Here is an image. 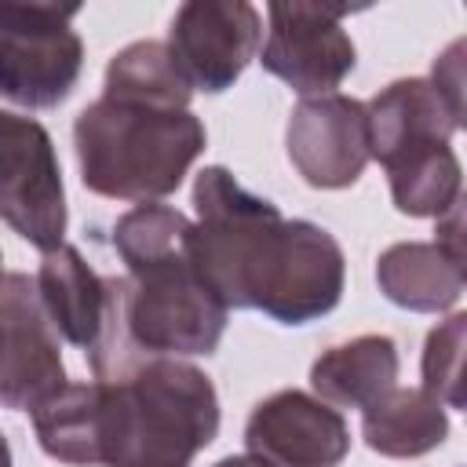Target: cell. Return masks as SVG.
Returning a JSON list of instances; mask_svg holds the SVG:
<instances>
[{
	"label": "cell",
	"mask_w": 467,
	"mask_h": 467,
	"mask_svg": "<svg viewBox=\"0 0 467 467\" xmlns=\"http://www.w3.org/2000/svg\"><path fill=\"white\" fill-rule=\"evenodd\" d=\"M215 434V383L190 361L146 358L102 379L99 467H190Z\"/></svg>",
	"instance_id": "cell-1"
},
{
	"label": "cell",
	"mask_w": 467,
	"mask_h": 467,
	"mask_svg": "<svg viewBox=\"0 0 467 467\" xmlns=\"http://www.w3.org/2000/svg\"><path fill=\"white\" fill-rule=\"evenodd\" d=\"M208 131L197 113L120 102L99 95L73 120L80 182L109 201H161L175 193L204 153Z\"/></svg>",
	"instance_id": "cell-2"
},
{
	"label": "cell",
	"mask_w": 467,
	"mask_h": 467,
	"mask_svg": "<svg viewBox=\"0 0 467 467\" xmlns=\"http://www.w3.org/2000/svg\"><path fill=\"white\" fill-rule=\"evenodd\" d=\"M230 310L197 277L186 248L120 277V332L131 361L215 354Z\"/></svg>",
	"instance_id": "cell-3"
},
{
	"label": "cell",
	"mask_w": 467,
	"mask_h": 467,
	"mask_svg": "<svg viewBox=\"0 0 467 467\" xmlns=\"http://www.w3.org/2000/svg\"><path fill=\"white\" fill-rule=\"evenodd\" d=\"M343 285L339 241L310 219H277L252 255L244 310H263L277 325H310L339 306Z\"/></svg>",
	"instance_id": "cell-4"
},
{
	"label": "cell",
	"mask_w": 467,
	"mask_h": 467,
	"mask_svg": "<svg viewBox=\"0 0 467 467\" xmlns=\"http://www.w3.org/2000/svg\"><path fill=\"white\" fill-rule=\"evenodd\" d=\"M77 7L0 0V99L26 109L62 106L84 69Z\"/></svg>",
	"instance_id": "cell-5"
},
{
	"label": "cell",
	"mask_w": 467,
	"mask_h": 467,
	"mask_svg": "<svg viewBox=\"0 0 467 467\" xmlns=\"http://www.w3.org/2000/svg\"><path fill=\"white\" fill-rule=\"evenodd\" d=\"M0 219L33 248L66 244V186L55 142L33 117L0 109Z\"/></svg>",
	"instance_id": "cell-6"
},
{
	"label": "cell",
	"mask_w": 467,
	"mask_h": 467,
	"mask_svg": "<svg viewBox=\"0 0 467 467\" xmlns=\"http://www.w3.org/2000/svg\"><path fill=\"white\" fill-rule=\"evenodd\" d=\"M69 383L58 332L51 328L29 274L0 277V409L33 412Z\"/></svg>",
	"instance_id": "cell-7"
},
{
	"label": "cell",
	"mask_w": 467,
	"mask_h": 467,
	"mask_svg": "<svg viewBox=\"0 0 467 467\" xmlns=\"http://www.w3.org/2000/svg\"><path fill=\"white\" fill-rule=\"evenodd\" d=\"M263 15L248 0H186L168 26V55L193 91L219 95L234 88L255 58Z\"/></svg>",
	"instance_id": "cell-8"
},
{
	"label": "cell",
	"mask_w": 467,
	"mask_h": 467,
	"mask_svg": "<svg viewBox=\"0 0 467 467\" xmlns=\"http://www.w3.org/2000/svg\"><path fill=\"white\" fill-rule=\"evenodd\" d=\"M266 40L259 62L270 77L285 80L303 99L336 91L354 62V40L343 29L339 7L321 4H270L266 7Z\"/></svg>",
	"instance_id": "cell-9"
},
{
	"label": "cell",
	"mask_w": 467,
	"mask_h": 467,
	"mask_svg": "<svg viewBox=\"0 0 467 467\" xmlns=\"http://www.w3.org/2000/svg\"><path fill=\"white\" fill-rule=\"evenodd\" d=\"M285 150L299 179L314 190H347L361 179L368 157L365 102L328 91L299 99L285 124Z\"/></svg>",
	"instance_id": "cell-10"
},
{
	"label": "cell",
	"mask_w": 467,
	"mask_h": 467,
	"mask_svg": "<svg viewBox=\"0 0 467 467\" xmlns=\"http://www.w3.org/2000/svg\"><path fill=\"white\" fill-rule=\"evenodd\" d=\"M244 445L274 467H339L350 452V427L328 401L306 390H277L252 409Z\"/></svg>",
	"instance_id": "cell-11"
},
{
	"label": "cell",
	"mask_w": 467,
	"mask_h": 467,
	"mask_svg": "<svg viewBox=\"0 0 467 467\" xmlns=\"http://www.w3.org/2000/svg\"><path fill=\"white\" fill-rule=\"evenodd\" d=\"M33 281L40 306L51 328L58 332V339L91 354L109 321V303H113L109 277H99L73 244H58L44 252Z\"/></svg>",
	"instance_id": "cell-12"
},
{
	"label": "cell",
	"mask_w": 467,
	"mask_h": 467,
	"mask_svg": "<svg viewBox=\"0 0 467 467\" xmlns=\"http://www.w3.org/2000/svg\"><path fill=\"white\" fill-rule=\"evenodd\" d=\"M368 120V157L390 164L394 157L420 150L427 142H449L463 120L445 106L427 77H401L365 102Z\"/></svg>",
	"instance_id": "cell-13"
},
{
	"label": "cell",
	"mask_w": 467,
	"mask_h": 467,
	"mask_svg": "<svg viewBox=\"0 0 467 467\" xmlns=\"http://www.w3.org/2000/svg\"><path fill=\"white\" fill-rule=\"evenodd\" d=\"M376 285L401 310L441 314L463 296V259L438 241H398L379 252Z\"/></svg>",
	"instance_id": "cell-14"
},
{
	"label": "cell",
	"mask_w": 467,
	"mask_h": 467,
	"mask_svg": "<svg viewBox=\"0 0 467 467\" xmlns=\"http://www.w3.org/2000/svg\"><path fill=\"white\" fill-rule=\"evenodd\" d=\"M398 343L383 332L354 336L339 347H328L310 365V387L321 401L339 409H365L376 398H383L390 387H398Z\"/></svg>",
	"instance_id": "cell-15"
},
{
	"label": "cell",
	"mask_w": 467,
	"mask_h": 467,
	"mask_svg": "<svg viewBox=\"0 0 467 467\" xmlns=\"http://www.w3.org/2000/svg\"><path fill=\"white\" fill-rule=\"evenodd\" d=\"M361 438L379 456L412 460L449 438V416L445 405L423 387H390L361 409Z\"/></svg>",
	"instance_id": "cell-16"
},
{
	"label": "cell",
	"mask_w": 467,
	"mask_h": 467,
	"mask_svg": "<svg viewBox=\"0 0 467 467\" xmlns=\"http://www.w3.org/2000/svg\"><path fill=\"white\" fill-rule=\"evenodd\" d=\"M383 168L390 182V201L401 215L441 219L452 204L463 201V171L449 142H427L420 150L394 157Z\"/></svg>",
	"instance_id": "cell-17"
},
{
	"label": "cell",
	"mask_w": 467,
	"mask_h": 467,
	"mask_svg": "<svg viewBox=\"0 0 467 467\" xmlns=\"http://www.w3.org/2000/svg\"><path fill=\"white\" fill-rule=\"evenodd\" d=\"M99 401L102 379L66 383L44 405H36L33 431L40 449L69 467H99Z\"/></svg>",
	"instance_id": "cell-18"
},
{
	"label": "cell",
	"mask_w": 467,
	"mask_h": 467,
	"mask_svg": "<svg viewBox=\"0 0 467 467\" xmlns=\"http://www.w3.org/2000/svg\"><path fill=\"white\" fill-rule=\"evenodd\" d=\"M106 99L120 102H146V106H168V109H190L193 88L171 62L164 40H135L120 47L102 80Z\"/></svg>",
	"instance_id": "cell-19"
},
{
	"label": "cell",
	"mask_w": 467,
	"mask_h": 467,
	"mask_svg": "<svg viewBox=\"0 0 467 467\" xmlns=\"http://www.w3.org/2000/svg\"><path fill=\"white\" fill-rule=\"evenodd\" d=\"M186 230H190V219L179 208L150 201V204H135L113 223V248L131 274L139 266H150L157 259L182 252Z\"/></svg>",
	"instance_id": "cell-20"
},
{
	"label": "cell",
	"mask_w": 467,
	"mask_h": 467,
	"mask_svg": "<svg viewBox=\"0 0 467 467\" xmlns=\"http://www.w3.org/2000/svg\"><path fill=\"white\" fill-rule=\"evenodd\" d=\"M463 343H467V314H449L427 332L423 343V390L434 394L445 409H463Z\"/></svg>",
	"instance_id": "cell-21"
},
{
	"label": "cell",
	"mask_w": 467,
	"mask_h": 467,
	"mask_svg": "<svg viewBox=\"0 0 467 467\" xmlns=\"http://www.w3.org/2000/svg\"><path fill=\"white\" fill-rule=\"evenodd\" d=\"M438 95L445 99V106L463 120V40H452L438 58H434V69L427 77Z\"/></svg>",
	"instance_id": "cell-22"
},
{
	"label": "cell",
	"mask_w": 467,
	"mask_h": 467,
	"mask_svg": "<svg viewBox=\"0 0 467 467\" xmlns=\"http://www.w3.org/2000/svg\"><path fill=\"white\" fill-rule=\"evenodd\" d=\"M212 467H274V463L263 460V456H255V452H241V456H223V460L212 463Z\"/></svg>",
	"instance_id": "cell-23"
},
{
	"label": "cell",
	"mask_w": 467,
	"mask_h": 467,
	"mask_svg": "<svg viewBox=\"0 0 467 467\" xmlns=\"http://www.w3.org/2000/svg\"><path fill=\"white\" fill-rule=\"evenodd\" d=\"M0 467H15V460H11V445H7V438H4V431H0Z\"/></svg>",
	"instance_id": "cell-24"
},
{
	"label": "cell",
	"mask_w": 467,
	"mask_h": 467,
	"mask_svg": "<svg viewBox=\"0 0 467 467\" xmlns=\"http://www.w3.org/2000/svg\"><path fill=\"white\" fill-rule=\"evenodd\" d=\"M0 277H4V252H0Z\"/></svg>",
	"instance_id": "cell-25"
}]
</instances>
